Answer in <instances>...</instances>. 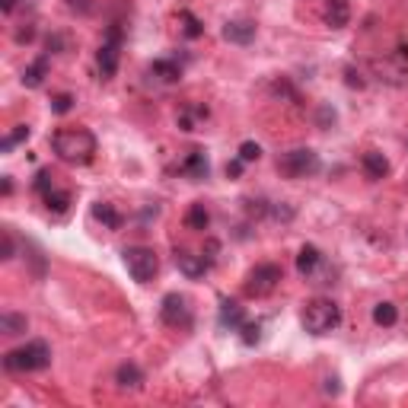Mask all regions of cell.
Here are the masks:
<instances>
[{
  "label": "cell",
  "instance_id": "16",
  "mask_svg": "<svg viewBox=\"0 0 408 408\" xmlns=\"http://www.w3.org/2000/svg\"><path fill=\"white\" fill-rule=\"evenodd\" d=\"M115 383H118L121 389H141V386H144V373H141L137 363H121L118 370H115Z\"/></svg>",
  "mask_w": 408,
  "mask_h": 408
},
{
  "label": "cell",
  "instance_id": "21",
  "mask_svg": "<svg viewBox=\"0 0 408 408\" xmlns=\"http://www.w3.org/2000/svg\"><path fill=\"white\" fill-rule=\"evenodd\" d=\"M207 223H211L207 207H204V204H191L189 214H185V227L189 230H207Z\"/></svg>",
  "mask_w": 408,
  "mask_h": 408
},
{
  "label": "cell",
  "instance_id": "7",
  "mask_svg": "<svg viewBox=\"0 0 408 408\" xmlns=\"http://www.w3.org/2000/svg\"><path fill=\"white\" fill-rule=\"evenodd\" d=\"M159 319L169 325V329H189L191 325V306L182 294H166L163 297V306H159Z\"/></svg>",
  "mask_w": 408,
  "mask_h": 408
},
{
  "label": "cell",
  "instance_id": "27",
  "mask_svg": "<svg viewBox=\"0 0 408 408\" xmlns=\"http://www.w3.org/2000/svg\"><path fill=\"white\" fill-rule=\"evenodd\" d=\"M182 23H185V36H189V38H198V36L204 32L201 23H198V19L189 13V10H182Z\"/></svg>",
  "mask_w": 408,
  "mask_h": 408
},
{
  "label": "cell",
  "instance_id": "10",
  "mask_svg": "<svg viewBox=\"0 0 408 408\" xmlns=\"http://www.w3.org/2000/svg\"><path fill=\"white\" fill-rule=\"evenodd\" d=\"M175 265H179V272L185 274V278L195 281V278H201V274L207 272V265H211V262H207L204 256L189 252V249H179V252H175Z\"/></svg>",
  "mask_w": 408,
  "mask_h": 408
},
{
  "label": "cell",
  "instance_id": "33",
  "mask_svg": "<svg viewBox=\"0 0 408 408\" xmlns=\"http://www.w3.org/2000/svg\"><path fill=\"white\" fill-rule=\"evenodd\" d=\"M13 7H16V0H0V10H3V13H13Z\"/></svg>",
  "mask_w": 408,
  "mask_h": 408
},
{
  "label": "cell",
  "instance_id": "29",
  "mask_svg": "<svg viewBox=\"0 0 408 408\" xmlns=\"http://www.w3.org/2000/svg\"><path fill=\"white\" fill-rule=\"evenodd\" d=\"M0 258H3V262H7V258H13V236H10V230H3V233H0Z\"/></svg>",
  "mask_w": 408,
  "mask_h": 408
},
{
  "label": "cell",
  "instance_id": "28",
  "mask_svg": "<svg viewBox=\"0 0 408 408\" xmlns=\"http://www.w3.org/2000/svg\"><path fill=\"white\" fill-rule=\"evenodd\" d=\"M240 332H242V341H246V345H256L258 332H262V325H258V322H242Z\"/></svg>",
  "mask_w": 408,
  "mask_h": 408
},
{
  "label": "cell",
  "instance_id": "4",
  "mask_svg": "<svg viewBox=\"0 0 408 408\" xmlns=\"http://www.w3.org/2000/svg\"><path fill=\"white\" fill-rule=\"evenodd\" d=\"M319 169H322V159L310 147H294V150L278 157V173L288 175V179H310Z\"/></svg>",
  "mask_w": 408,
  "mask_h": 408
},
{
  "label": "cell",
  "instance_id": "6",
  "mask_svg": "<svg viewBox=\"0 0 408 408\" xmlns=\"http://www.w3.org/2000/svg\"><path fill=\"white\" fill-rule=\"evenodd\" d=\"M281 281H284L281 265L262 262V265H256V268L246 274V294H249V297H265V294H272Z\"/></svg>",
  "mask_w": 408,
  "mask_h": 408
},
{
  "label": "cell",
  "instance_id": "1",
  "mask_svg": "<svg viewBox=\"0 0 408 408\" xmlns=\"http://www.w3.org/2000/svg\"><path fill=\"white\" fill-rule=\"evenodd\" d=\"M52 147H54V153H58V159H64L70 166H86V163H93V157H96V137L86 128L54 131Z\"/></svg>",
  "mask_w": 408,
  "mask_h": 408
},
{
  "label": "cell",
  "instance_id": "19",
  "mask_svg": "<svg viewBox=\"0 0 408 408\" xmlns=\"http://www.w3.org/2000/svg\"><path fill=\"white\" fill-rule=\"evenodd\" d=\"M150 74L159 77V80H166V84H175V80H182V68L175 64V61H153V64H150Z\"/></svg>",
  "mask_w": 408,
  "mask_h": 408
},
{
  "label": "cell",
  "instance_id": "26",
  "mask_svg": "<svg viewBox=\"0 0 408 408\" xmlns=\"http://www.w3.org/2000/svg\"><path fill=\"white\" fill-rule=\"evenodd\" d=\"M258 157H262V147H258L256 141H246V144L240 147V159H242V163H256Z\"/></svg>",
  "mask_w": 408,
  "mask_h": 408
},
{
  "label": "cell",
  "instance_id": "13",
  "mask_svg": "<svg viewBox=\"0 0 408 408\" xmlns=\"http://www.w3.org/2000/svg\"><path fill=\"white\" fill-rule=\"evenodd\" d=\"M361 166H363V173H367V179H373V182H379V179H386V175H389V159H386L383 153H377V150L363 153Z\"/></svg>",
  "mask_w": 408,
  "mask_h": 408
},
{
  "label": "cell",
  "instance_id": "20",
  "mask_svg": "<svg viewBox=\"0 0 408 408\" xmlns=\"http://www.w3.org/2000/svg\"><path fill=\"white\" fill-rule=\"evenodd\" d=\"M26 325H29V319L19 316V313H0V329H3V335H23Z\"/></svg>",
  "mask_w": 408,
  "mask_h": 408
},
{
  "label": "cell",
  "instance_id": "15",
  "mask_svg": "<svg viewBox=\"0 0 408 408\" xmlns=\"http://www.w3.org/2000/svg\"><path fill=\"white\" fill-rule=\"evenodd\" d=\"M242 322H246V310H242L236 300H223L220 303V325L230 329V332H240Z\"/></svg>",
  "mask_w": 408,
  "mask_h": 408
},
{
  "label": "cell",
  "instance_id": "31",
  "mask_svg": "<svg viewBox=\"0 0 408 408\" xmlns=\"http://www.w3.org/2000/svg\"><path fill=\"white\" fill-rule=\"evenodd\" d=\"M70 10H80V13H90V0H68Z\"/></svg>",
  "mask_w": 408,
  "mask_h": 408
},
{
  "label": "cell",
  "instance_id": "25",
  "mask_svg": "<svg viewBox=\"0 0 408 408\" xmlns=\"http://www.w3.org/2000/svg\"><path fill=\"white\" fill-rule=\"evenodd\" d=\"M70 109H74V96H70V93H58V96L52 99V112L54 115H68Z\"/></svg>",
  "mask_w": 408,
  "mask_h": 408
},
{
  "label": "cell",
  "instance_id": "14",
  "mask_svg": "<svg viewBox=\"0 0 408 408\" xmlns=\"http://www.w3.org/2000/svg\"><path fill=\"white\" fill-rule=\"evenodd\" d=\"M182 173L189 175L191 182H201V179H207V173H211V163H207V157H204V150H191L189 157H185V163H182Z\"/></svg>",
  "mask_w": 408,
  "mask_h": 408
},
{
  "label": "cell",
  "instance_id": "22",
  "mask_svg": "<svg viewBox=\"0 0 408 408\" xmlns=\"http://www.w3.org/2000/svg\"><path fill=\"white\" fill-rule=\"evenodd\" d=\"M373 322L389 329V325L399 322V310H395L393 303H377V306H373Z\"/></svg>",
  "mask_w": 408,
  "mask_h": 408
},
{
  "label": "cell",
  "instance_id": "17",
  "mask_svg": "<svg viewBox=\"0 0 408 408\" xmlns=\"http://www.w3.org/2000/svg\"><path fill=\"white\" fill-rule=\"evenodd\" d=\"M93 217H96L102 227H109V230H118L121 227V214L115 211L112 204H106V201H96V204H93Z\"/></svg>",
  "mask_w": 408,
  "mask_h": 408
},
{
  "label": "cell",
  "instance_id": "23",
  "mask_svg": "<svg viewBox=\"0 0 408 408\" xmlns=\"http://www.w3.org/2000/svg\"><path fill=\"white\" fill-rule=\"evenodd\" d=\"M45 204H48V211L52 214H68V207H70V191H48L45 195Z\"/></svg>",
  "mask_w": 408,
  "mask_h": 408
},
{
  "label": "cell",
  "instance_id": "11",
  "mask_svg": "<svg viewBox=\"0 0 408 408\" xmlns=\"http://www.w3.org/2000/svg\"><path fill=\"white\" fill-rule=\"evenodd\" d=\"M322 252L316 249V246H303L300 249V256H297V272L303 274L306 281H313L319 274V268H322Z\"/></svg>",
  "mask_w": 408,
  "mask_h": 408
},
{
  "label": "cell",
  "instance_id": "18",
  "mask_svg": "<svg viewBox=\"0 0 408 408\" xmlns=\"http://www.w3.org/2000/svg\"><path fill=\"white\" fill-rule=\"evenodd\" d=\"M45 70H48V58L42 54V58H36L29 68L23 70V84L32 86V90H36V86H42V80H45Z\"/></svg>",
  "mask_w": 408,
  "mask_h": 408
},
{
  "label": "cell",
  "instance_id": "32",
  "mask_svg": "<svg viewBox=\"0 0 408 408\" xmlns=\"http://www.w3.org/2000/svg\"><path fill=\"white\" fill-rule=\"evenodd\" d=\"M240 173H242V159L236 157L233 163H227V175H240Z\"/></svg>",
  "mask_w": 408,
  "mask_h": 408
},
{
  "label": "cell",
  "instance_id": "9",
  "mask_svg": "<svg viewBox=\"0 0 408 408\" xmlns=\"http://www.w3.org/2000/svg\"><path fill=\"white\" fill-rule=\"evenodd\" d=\"M322 19L329 29H345L351 19V7L348 0H325L322 3Z\"/></svg>",
  "mask_w": 408,
  "mask_h": 408
},
{
  "label": "cell",
  "instance_id": "24",
  "mask_svg": "<svg viewBox=\"0 0 408 408\" xmlns=\"http://www.w3.org/2000/svg\"><path fill=\"white\" fill-rule=\"evenodd\" d=\"M19 141H29V125H16V131H13V134H7V137H3V144H0V150H3V153H10L16 144H19Z\"/></svg>",
  "mask_w": 408,
  "mask_h": 408
},
{
  "label": "cell",
  "instance_id": "8",
  "mask_svg": "<svg viewBox=\"0 0 408 408\" xmlns=\"http://www.w3.org/2000/svg\"><path fill=\"white\" fill-rule=\"evenodd\" d=\"M118 48H121V29L112 26V29H109V38L102 42V48H99V54H96L102 80H112L115 70H118Z\"/></svg>",
  "mask_w": 408,
  "mask_h": 408
},
{
  "label": "cell",
  "instance_id": "3",
  "mask_svg": "<svg viewBox=\"0 0 408 408\" xmlns=\"http://www.w3.org/2000/svg\"><path fill=\"white\" fill-rule=\"evenodd\" d=\"M48 363H52V348L38 338L3 354V370L10 373H36V370H45Z\"/></svg>",
  "mask_w": 408,
  "mask_h": 408
},
{
  "label": "cell",
  "instance_id": "12",
  "mask_svg": "<svg viewBox=\"0 0 408 408\" xmlns=\"http://www.w3.org/2000/svg\"><path fill=\"white\" fill-rule=\"evenodd\" d=\"M223 38L233 42V45H249L252 38H256V23H249V19H233V23L223 26Z\"/></svg>",
  "mask_w": 408,
  "mask_h": 408
},
{
  "label": "cell",
  "instance_id": "2",
  "mask_svg": "<svg viewBox=\"0 0 408 408\" xmlns=\"http://www.w3.org/2000/svg\"><path fill=\"white\" fill-rule=\"evenodd\" d=\"M300 322L310 335H329L341 325V306L329 297H313V300L303 303Z\"/></svg>",
  "mask_w": 408,
  "mask_h": 408
},
{
  "label": "cell",
  "instance_id": "30",
  "mask_svg": "<svg viewBox=\"0 0 408 408\" xmlns=\"http://www.w3.org/2000/svg\"><path fill=\"white\" fill-rule=\"evenodd\" d=\"M54 185H52V173H48V169H42V173L36 175V191H42V195H48V191H52Z\"/></svg>",
  "mask_w": 408,
  "mask_h": 408
},
{
  "label": "cell",
  "instance_id": "5",
  "mask_svg": "<svg viewBox=\"0 0 408 408\" xmlns=\"http://www.w3.org/2000/svg\"><path fill=\"white\" fill-rule=\"evenodd\" d=\"M121 262L128 268V274L137 281V284H150L159 272V258L153 249L147 246H128V249L121 252Z\"/></svg>",
  "mask_w": 408,
  "mask_h": 408
}]
</instances>
